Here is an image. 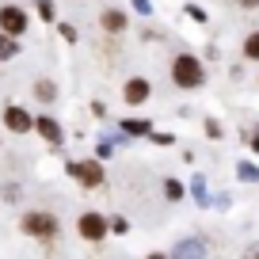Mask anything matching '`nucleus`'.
Listing matches in <instances>:
<instances>
[{
	"mask_svg": "<svg viewBox=\"0 0 259 259\" xmlns=\"http://www.w3.org/2000/svg\"><path fill=\"white\" fill-rule=\"evenodd\" d=\"M73 176L80 179L84 187H99V183H103V168H99L96 160H84V164H73Z\"/></svg>",
	"mask_w": 259,
	"mask_h": 259,
	"instance_id": "nucleus-5",
	"label": "nucleus"
},
{
	"mask_svg": "<svg viewBox=\"0 0 259 259\" xmlns=\"http://www.w3.org/2000/svg\"><path fill=\"white\" fill-rule=\"evenodd\" d=\"M0 31H4V34H12V38L27 31V16H23L19 8H16V4H8V8H0Z\"/></svg>",
	"mask_w": 259,
	"mask_h": 259,
	"instance_id": "nucleus-3",
	"label": "nucleus"
},
{
	"mask_svg": "<svg viewBox=\"0 0 259 259\" xmlns=\"http://www.w3.org/2000/svg\"><path fill=\"white\" fill-rule=\"evenodd\" d=\"M23 233L38 236V240H54L57 236V218L54 213H27L23 218Z\"/></svg>",
	"mask_w": 259,
	"mask_h": 259,
	"instance_id": "nucleus-2",
	"label": "nucleus"
},
{
	"mask_svg": "<svg viewBox=\"0 0 259 259\" xmlns=\"http://www.w3.org/2000/svg\"><path fill=\"white\" fill-rule=\"evenodd\" d=\"M122 126H126V134H149V122H141V118H130Z\"/></svg>",
	"mask_w": 259,
	"mask_h": 259,
	"instance_id": "nucleus-12",
	"label": "nucleus"
},
{
	"mask_svg": "<svg viewBox=\"0 0 259 259\" xmlns=\"http://www.w3.org/2000/svg\"><path fill=\"white\" fill-rule=\"evenodd\" d=\"M16 54V42H12V34H0V57H12Z\"/></svg>",
	"mask_w": 259,
	"mask_h": 259,
	"instance_id": "nucleus-13",
	"label": "nucleus"
},
{
	"mask_svg": "<svg viewBox=\"0 0 259 259\" xmlns=\"http://www.w3.org/2000/svg\"><path fill=\"white\" fill-rule=\"evenodd\" d=\"M76 229H80V236H88V240H99V236L107 233V221L99 218V213H84Z\"/></svg>",
	"mask_w": 259,
	"mask_h": 259,
	"instance_id": "nucleus-6",
	"label": "nucleus"
},
{
	"mask_svg": "<svg viewBox=\"0 0 259 259\" xmlns=\"http://www.w3.org/2000/svg\"><path fill=\"white\" fill-rule=\"evenodd\" d=\"M34 92H38V99H42V103H50V99H57V88H54V84H50V80H38V84H34Z\"/></svg>",
	"mask_w": 259,
	"mask_h": 259,
	"instance_id": "nucleus-10",
	"label": "nucleus"
},
{
	"mask_svg": "<svg viewBox=\"0 0 259 259\" xmlns=\"http://www.w3.org/2000/svg\"><path fill=\"white\" fill-rule=\"evenodd\" d=\"M34 126H38V134H42L46 141H61V126H57L54 118H38Z\"/></svg>",
	"mask_w": 259,
	"mask_h": 259,
	"instance_id": "nucleus-8",
	"label": "nucleus"
},
{
	"mask_svg": "<svg viewBox=\"0 0 259 259\" xmlns=\"http://www.w3.org/2000/svg\"><path fill=\"white\" fill-rule=\"evenodd\" d=\"M149 259H164V255H149Z\"/></svg>",
	"mask_w": 259,
	"mask_h": 259,
	"instance_id": "nucleus-17",
	"label": "nucleus"
},
{
	"mask_svg": "<svg viewBox=\"0 0 259 259\" xmlns=\"http://www.w3.org/2000/svg\"><path fill=\"white\" fill-rule=\"evenodd\" d=\"M164 191H168V198H179V194H183V187H179L176 179H168V183H164Z\"/></svg>",
	"mask_w": 259,
	"mask_h": 259,
	"instance_id": "nucleus-14",
	"label": "nucleus"
},
{
	"mask_svg": "<svg viewBox=\"0 0 259 259\" xmlns=\"http://www.w3.org/2000/svg\"><path fill=\"white\" fill-rule=\"evenodd\" d=\"M244 54H248V57H251V61H259V31H255V34H251V38H248V42H244Z\"/></svg>",
	"mask_w": 259,
	"mask_h": 259,
	"instance_id": "nucleus-11",
	"label": "nucleus"
},
{
	"mask_svg": "<svg viewBox=\"0 0 259 259\" xmlns=\"http://www.w3.org/2000/svg\"><path fill=\"white\" fill-rule=\"evenodd\" d=\"M122 96H126V103H145V99L153 96V88H149V80H130Z\"/></svg>",
	"mask_w": 259,
	"mask_h": 259,
	"instance_id": "nucleus-7",
	"label": "nucleus"
},
{
	"mask_svg": "<svg viewBox=\"0 0 259 259\" xmlns=\"http://www.w3.org/2000/svg\"><path fill=\"white\" fill-rule=\"evenodd\" d=\"M244 259H259V248H248V251H244Z\"/></svg>",
	"mask_w": 259,
	"mask_h": 259,
	"instance_id": "nucleus-15",
	"label": "nucleus"
},
{
	"mask_svg": "<svg viewBox=\"0 0 259 259\" xmlns=\"http://www.w3.org/2000/svg\"><path fill=\"white\" fill-rule=\"evenodd\" d=\"M171 80H176L179 88H198V84L206 80V69L198 65V57L183 54V57H176V61H171Z\"/></svg>",
	"mask_w": 259,
	"mask_h": 259,
	"instance_id": "nucleus-1",
	"label": "nucleus"
},
{
	"mask_svg": "<svg viewBox=\"0 0 259 259\" xmlns=\"http://www.w3.org/2000/svg\"><path fill=\"white\" fill-rule=\"evenodd\" d=\"M240 8H259V0H240Z\"/></svg>",
	"mask_w": 259,
	"mask_h": 259,
	"instance_id": "nucleus-16",
	"label": "nucleus"
},
{
	"mask_svg": "<svg viewBox=\"0 0 259 259\" xmlns=\"http://www.w3.org/2000/svg\"><path fill=\"white\" fill-rule=\"evenodd\" d=\"M99 23H103V31L118 34L122 27H126V16H122V12H103V19H99Z\"/></svg>",
	"mask_w": 259,
	"mask_h": 259,
	"instance_id": "nucleus-9",
	"label": "nucleus"
},
{
	"mask_svg": "<svg viewBox=\"0 0 259 259\" xmlns=\"http://www.w3.org/2000/svg\"><path fill=\"white\" fill-rule=\"evenodd\" d=\"M4 126H8L12 134H27V130L34 126V118L23 111V107H8V111H4Z\"/></svg>",
	"mask_w": 259,
	"mask_h": 259,
	"instance_id": "nucleus-4",
	"label": "nucleus"
}]
</instances>
